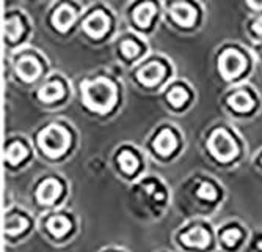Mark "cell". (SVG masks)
Masks as SVG:
<instances>
[{
  "instance_id": "d4e9b609",
  "label": "cell",
  "mask_w": 262,
  "mask_h": 252,
  "mask_svg": "<svg viewBox=\"0 0 262 252\" xmlns=\"http://www.w3.org/2000/svg\"><path fill=\"white\" fill-rule=\"evenodd\" d=\"M253 32L257 33V35H262V16L254 19V22H253Z\"/></svg>"
},
{
  "instance_id": "9c48e42d",
  "label": "cell",
  "mask_w": 262,
  "mask_h": 252,
  "mask_svg": "<svg viewBox=\"0 0 262 252\" xmlns=\"http://www.w3.org/2000/svg\"><path fill=\"white\" fill-rule=\"evenodd\" d=\"M171 17L178 22L179 26L190 27L196 19V11L192 5H188V4H176L171 7Z\"/></svg>"
},
{
  "instance_id": "4fadbf2b",
  "label": "cell",
  "mask_w": 262,
  "mask_h": 252,
  "mask_svg": "<svg viewBox=\"0 0 262 252\" xmlns=\"http://www.w3.org/2000/svg\"><path fill=\"white\" fill-rule=\"evenodd\" d=\"M182 243L187 246H196V247H206L209 243V234L203 227H195L190 232L182 235Z\"/></svg>"
},
{
  "instance_id": "603a6c76",
  "label": "cell",
  "mask_w": 262,
  "mask_h": 252,
  "mask_svg": "<svg viewBox=\"0 0 262 252\" xmlns=\"http://www.w3.org/2000/svg\"><path fill=\"white\" fill-rule=\"evenodd\" d=\"M121 51H123V54H124L127 59H134V57H137V55L140 54V46H138L135 41L127 40V41H123V44H121Z\"/></svg>"
},
{
  "instance_id": "484cf974",
  "label": "cell",
  "mask_w": 262,
  "mask_h": 252,
  "mask_svg": "<svg viewBox=\"0 0 262 252\" xmlns=\"http://www.w3.org/2000/svg\"><path fill=\"white\" fill-rule=\"evenodd\" d=\"M250 5L253 8H262V0H250Z\"/></svg>"
},
{
  "instance_id": "e0dca14e",
  "label": "cell",
  "mask_w": 262,
  "mask_h": 252,
  "mask_svg": "<svg viewBox=\"0 0 262 252\" xmlns=\"http://www.w3.org/2000/svg\"><path fill=\"white\" fill-rule=\"evenodd\" d=\"M29 227V221L22 216H17V215H13V216H8L5 219V232L8 235H17V234H22L26 228Z\"/></svg>"
},
{
  "instance_id": "ac0fdd59",
  "label": "cell",
  "mask_w": 262,
  "mask_h": 252,
  "mask_svg": "<svg viewBox=\"0 0 262 252\" xmlns=\"http://www.w3.org/2000/svg\"><path fill=\"white\" fill-rule=\"evenodd\" d=\"M26 156H27V148L24 147L22 144H19V142L11 144V145L8 147V150H7V154H5L7 161H8L10 164H17V163H20L22 159H26Z\"/></svg>"
},
{
  "instance_id": "3957f363",
  "label": "cell",
  "mask_w": 262,
  "mask_h": 252,
  "mask_svg": "<svg viewBox=\"0 0 262 252\" xmlns=\"http://www.w3.org/2000/svg\"><path fill=\"white\" fill-rule=\"evenodd\" d=\"M209 148H210L212 154L219 158L220 161H231V159L237 154V145L232 141V137L225 129H217L210 135Z\"/></svg>"
},
{
  "instance_id": "52a82bcc",
  "label": "cell",
  "mask_w": 262,
  "mask_h": 252,
  "mask_svg": "<svg viewBox=\"0 0 262 252\" xmlns=\"http://www.w3.org/2000/svg\"><path fill=\"white\" fill-rule=\"evenodd\" d=\"M16 71H17V74L24 81L32 82V81H35L39 76V73H41V65L38 63V60L35 57H24L17 63Z\"/></svg>"
},
{
  "instance_id": "ffe728a7",
  "label": "cell",
  "mask_w": 262,
  "mask_h": 252,
  "mask_svg": "<svg viewBox=\"0 0 262 252\" xmlns=\"http://www.w3.org/2000/svg\"><path fill=\"white\" fill-rule=\"evenodd\" d=\"M120 166L126 173H134L138 167V159L130 151H123L120 154Z\"/></svg>"
},
{
  "instance_id": "8fae6325",
  "label": "cell",
  "mask_w": 262,
  "mask_h": 252,
  "mask_svg": "<svg viewBox=\"0 0 262 252\" xmlns=\"http://www.w3.org/2000/svg\"><path fill=\"white\" fill-rule=\"evenodd\" d=\"M178 147V141H176V137L174 134L170 131V129H163L159 135H157V139L154 142V148L160 153V154H170L176 150Z\"/></svg>"
},
{
  "instance_id": "cb8c5ba5",
  "label": "cell",
  "mask_w": 262,
  "mask_h": 252,
  "mask_svg": "<svg viewBox=\"0 0 262 252\" xmlns=\"http://www.w3.org/2000/svg\"><path fill=\"white\" fill-rule=\"evenodd\" d=\"M241 237H242L241 230H237V228H229V230H225L222 234V241L226 246H234L237 241L241 240Z\"/></svg>"
},
{
  "instance_id": "7c38bea8",
  "label": "cell",
  "mask_w": 262,
  "mask_h": 252,
  "mask_svg": "<svg viewBox=\"0 0 262 252\" xmlns=\"http://www.w3.org/2000/svg\"><path fill=\"white\" fill-rule=\"evenodd\" d=\"M154 13H156L154 4H151V2L140 4L134 10V21L140 27H148L151 24V19L154 17Z\"/></svg>"
},
{
  "instance_id": "8992f818",
  "label": "cell",
  "mask_w": 262,
  "mask_h": 252,
  "mask_svg": "<svg viewBox=\"0 0 262 252\" xmlns=\"http://www.w3.org/2000/svg\"><path fill=\"white\" fill-rule=\"evenodd\" d=\"M108 24H110V21L107 17L105 13L102 11H96V13H93L86 21H85V32L93 36V38H101L104 36V33L107 32L108 29Z\"/></svg>"
},
{
  "instance_id": "d6986e66",
  "label": "cell",
  "mask_w": 262,
  "mask_h": 252,
  "mask_svg": "<svg viewBox=\"0 0 262 252\" xmlns=\"http://www.w3.org/2000/svg\"><path fill=\"white\" fill-rule=\"evenodd\" d=\"M22 33H24V26H22L20 19H19L17 16L8 17L7 22H5V35L8 36V40L14 41V40H17Z\"/></svg>"
},
{
  "instance_id": "5bb4252c",
  "label": "cell",
  "mask_w": 262,
  "mask_h": 252,
  "mask_svg": "<svg viewBox=\"0 0 262 252\" xmlns=\"http://www.w3.org/2000/svg\"><path fill=\"white\" fill-rule=\"evenodd\" d=\"M63 95H64V88L63 84L58 81H52L39 90V98L46 103H54L57 100H61Z\"/></svg>"
},
{
  "instance_id": "44dd1931",
  "label": "cell",
  "mask_w": 262,
  "mask_h": 252,
  "mask_svg": "<svg viewBox=\"0 0 262 252\" xmlns=\"http://www.w3.org/2000/svg\"><path fill=\"white\" fill-rule=\"evenodd\" d=\"M168 100L173 106L179 107L182 104H185V101L188 100V93L182 88V87H174L170 93H168Z\"/></svg>"
},
{
  "instance_id": "6da1fadb",
  "label": "cell",
  "mask_w": 262,
  "mask_h": 252,
  "mask_svg": "<svg viewBox=\"0 0 262 252\" xmlns=\"http://www.w3.org/2000/svg\"><path fill=\"white\" fill-rule=\"evenodd\" d=\"M116 101V88L107 79H98L85 85V103L88 107L107 112L113 107Z\"/></svg>"
},
{
  "instance_id": "4316f807",
  "label": "cell",
  "mask_w": 262,
  "mask_h": 252,
  "mask_svg": "<svg viewBox=\"0 0 262 252\" xmlns=\"http://www.w3.org/2000/svg\"><path fill=\"white\" fill-rule=\"evenodd\" d=\"M257 246H259V249L262 250V241H259V243H257Z\"/></svg>"
},
{
  "instance_id": "ba28073f",
  "label": "cell",
  "mask_w": 262,
  "mask_h": 252,
  "mask_svg": "<svg viewBox=\"0 0 262 252\" xmlns=\"http://www.w3.org/2000/svg\"><path fill=\"white\" fill-rule=\"evenodd\" d=\"M165 76V66L162 63H149L148 66H145L143 70H140L138 73V79L141 84L145 85H156L157 82H160Z\"/></svg>"
},
{
  "instance_id": "2e32d148",
  "label": "cell",
  "mask_w": 262,
  "mask_h": 252,
  "mask_svg": "<svg viewBox=\"0 0 262 252\" xmlns=\"http://www.w3.org/2000/svg\"><path fill=\"white\" fill-rule=\"evenodd\" d=\"M69 228H71V222L64 216H55L47 221V230L57 238L64 237L69 232Z\"/></svg>"
},
{
  "instance_id": "30bf717a",
  "label": "cell",
  "mask_w": 262,
  "mask_h": 252,
  "mask_svg": "<svg viewBox=\"0 0 262 252\" xmlns=\"http://www.w3.org/2000/svg\"><path fill=\"white\" fill-rule=\"evenodd\" d=\"M52 21H54L55 27L60 32H66L71 26L74 24V21H76V11H74L73 7H69V5H61L55 11Z\"/></svg>"
},
{
  "instance_id": "7a4b0ae2",
  "label": "cell",
  "mask_w": 262,
  "mask_h": 252,
  "mask_svg": "<svg viewBox=\"0 0 262 252\" xmlns=\"http://www.w3.org/2000/svg\"><path fill=\"white\" fill-rule=\"evenodd\" d=\"M69 142H71L69 132L58 125H51L39 134V147L49 156L63 154L68 150Z\"/></svg>"
},
{
  "instance_id": "9a60e30c",
  "label": "cell",
  "mask_w": 262,
  "mask_h": 252,
  "mask_svg": "<svg viewBox=\"0 0 262 252\" xmlns=\"http://www.w3.org/2000/svg\"><path fill=\"white\" fill-rule=\"evenodd\" d=\"M229 104L231 107H234L237 112H248L253 109L254 101L253 98L247 93V91H237L229 98Z\"/></svg>"
},
{
  "instance_id": "7402d4cb",
  "label": "cell",
  "mask_w": 262,
  "mask_h": 252,
  "mask_svg": "<svg viewBox=\"0 0 262 252\" xmlns=\"http://www.w3.org/2000/svg\"><path fill=\"white\" fill-rule=\"evenodd\" d=\"M217 189L213 188L210 183H203V185L198 188V197L204 199V200H215L217 199Z\"/></svg>"
},
{
  "instance_id": "277c9868",
  "label": "cell",
  "mask_w": 262,
  "mask_h": 252,
  "mask_svg": "<svg viewBox=\"0 0 262 252\" xmlns=\"http://www.w3.org/2000/svg\"><path fill=\"white\" fill-rule=\"evenodd\" d=\"M245 65H247L245 57L241 52L232 49L225 51L220 57V70L226 79H232L242 74V71L245 70Z\"/></svg>"
},
{
  "instance_id": "5b68a950",
  "label": "cell",
  "mask_w": 262,
  "mask_h": 252,
  "mask_svg": "<svg viewBox=\"0 0 262 252\" xmlns=\"http://www.w3.org/2000/svg\"><path fill=\"white\" fill-rule=\"evenodd\" d=\"M60 194H61V185L54 178L44 180L36 189V199L39 203H44V205L54 203L60 197Z\"/></svg>"
}]
</instances>
